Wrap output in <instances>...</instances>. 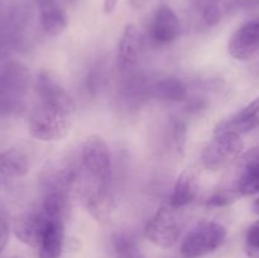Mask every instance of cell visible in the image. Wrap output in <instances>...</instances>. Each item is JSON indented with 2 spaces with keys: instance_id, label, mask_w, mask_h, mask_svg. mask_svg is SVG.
I'll use <instances>...</instances> for the list:
<instances>
[{
  "instance_id": "cell-1",
  "label": "cell",
  "mask_w": 259,
  "mask_h": 258,
  "mask_svg": "<svg viewBox=\"0 0 259 258\" xmlns=\"http://www.w3.org/2000/svg\"><path fill=\"white\" fill-rule=\"evenodd\" d=\"M34 90L35 103L28 118L30 136L42 142L61 141L75 123V100L50 71L38 73Z\"/></svg>"
},
{
  "instance_id": "cell-2",
  "label": "cell",
  "mask_w": 259,
  "mask_h": 258,
  "mask_svg": "<svg viewBox=\"0 0 259 258\" xmlns=\"http://www.w3.org/2000/svg\"><path fill=\"white\" fill-rule=\"evenodd\" d=\"M111 180L110 151L100 136H90L81 147L80 166L75 182L82 201L98 220L105 219L111 209L109 186Z\"/></svg>"
},
{
  "instance_id": "cell-3",
  "label": "cell",
  "mask_w": 259,
  "mask_h": 258,
  "mask_svg": "<svg viewBox=\"0 0 259 258\" xmlns=\"http://www.w3.org/2000/svg\"><path fill=\"white\" fill-rule=\"evenodd\" d=\"M30 82V71L23 63L13 61L0 67V119L9 118L22 108Z\"/></svg>"
},
{
  "instance_id": "cell-4",
  "label": "cell",
  "mask_w": 259,
  "mask_h": 258,
  "mask_svg": "<svg viewBox=\"0 0 259 258\" xmlns=\"http://www.w3.org/2000/svg\"><path fill=\"white\" fill-rule=\"evenodd\" d=\"M184 227L185 218L182 209H176L167 201L157 210L146 225L144 235L154 245L167 249L176 244Z\"/></svg>"
},
{
  "instance_id": "cell-5",
  "label": "cell",
  "mask_w": 259,
  "mask_h": 258,
  "mask_svg": "<svg viewBox=\"0 0 259 258\" xmlns=\"http://www.w3.org/2000/svg\"><path fill=\"white\" fill-rule=\"evenodd\" d=\"M244 142L233 133H214L201 153L202 164L210 171H219L237 161L243 154Z\"/></svg>"
},
{
  "instance_id": "cell-6",
  "label": "cell",
  "mask_w": 259,
  "mask_h": 258,
  "mask_svg": "<svg viewBox=\"0 0 259 258\" xmlns=\"http://www.w3.org/2000/svg\"><path fill=\"white\" fill-rule=\"evenodd\" d=\"M227 239V228L217 222H202L197 224L181 244L185 258H200L217 250Z\"/></svg>"
},
{
  "instance_id": "cell-7",
  "label": "cell",
  "mask_w": 259,
  "mask_h": 258,
  "mask_svg": "<svg viewBox=\"0 0 259 258\" xmlns=\"http://www.w3.org/2000/svg\"><path fill=\"white\" fill-rule=\"evenodd\" d=\"M235 176L228 187L238 196H249L259 192V144L239 157Z\"/></svg>"
},
{
  "instance_id": "cell-8",
  "label": "cell",
  "mask_w": 259,
  "mask_h": 258,
  "mask_svg": "<svg viewBox=\"0 0 259 258\" xmlns=\"http://www.w3.org/2000/svg\"><path fill=\"white\" fill-rule=\"evenodd\" d=\"M228 51L238 61L259 57V14L233 33L228 43Z\"/></svg>"
},
{
  "instance_id": "cell-9",
  "label": "cell",
  "mask_w": 259,
  "mask_h": 258,
  "mask_svg": "<svg viewBox=\"0 0 259 258\" xmlns=\"http://www.w3.org/2000/svg\"><path fill=\"white\" fill-rule=\"evenodd\" d=\"M50 218L42 210H28L15 217L13 230L18 239L30 247H38Z\"/></svg>"
},
{
  "instance_id": "cell-10",
  "label": "cell",
  "mask_w": 259,
  "mask_h": 258,
  "mask_svg": "<svg viewBox=\"0 0 259 258\" xmlns=\"http://www.w3.org/2000/svg\"><path fill=\"white\" fill-rule=\"evenodd\" d=\"M182 27L171 7L162 4L157 8L151 23V37L154 42L167 45L179 39Z\"/></svg>"
},
{
  "instance_id": "cell-11",
  "label": "cell",
  "mask_w": 259,
  "mask_h": 258,
  "mask_svg": "<svg viewBox=\"0 0 259 258\" xmlns=\"http://www.w3.org/2000/svg\"><path fill=\"white\" fill-rule=\"evenodd\" d=\"M257 128H259V96L238 113L218 123L214 133H233L242 137Z\"/></svg>"
},
{
  "instance_id": "cell-12",
  "label": "cell",
  "mask_w": 259,
  "mask_h": 258,
  "mask_svg": "<svg viewBox=\"0 0 259 258\" xmlns=\"http://www.w3.org/2000/svg\"><path fill=\"white\" fill-rule=\"evenodd\" d=\"M143 47L141 30L136 24H128L124 28L118 43V66L121 70H129L138 63Z\"/></svg>"
},
{
  "instance_id": "cell-13",
  "label": "cell",
  "mask_w": 259,
  "mask_h": 258,
  "mask_svg": "<svg viewBox=\"0 0 259 258\" xmlns=\"http://www.w3.org/2000/svg\"><path fill=\"white\" fill-rule=\"evenodd\" d=\"M65 245V222L51 219L38 244V258H61Z\"/></svg>"
},
{
  "instance_id": "cell-14",
  "label": "cell",
  "mask_w": 259,
  "mask_h": 258,
  "mask_svg": "<svg viewBox=\"0 0 259 258\" xmlns=\"http://www.w3.org/2000/svg\"><path fill=\"white\" fill-rule=\"evenodd\" d=\"M197 191H199V179L196 172L192 168H186L177 177L168 202L176 209H184L194 201Z\"/></svg>"
},
{
  "instance_id": "cell-15",
  "label": "cell",
  "mask_w": 259,
  "mask_h": 258,
  "mask_svg": "<svg viewBox=\"0 0 259 258\" xmlns=\"http://www.w3.org/2000/svg\"><path fill=\"white\" fill-rule=\"evenodd\" d=\"M39 20L43 30L52 37L62 34L68 25L67 14L56 0H40Z\"/></svg>"
},
{
  "instance_id": "cell-16",
  "label": "cell",
  "mask_w": 259,
  "mask_h": 258,
  "mask_svg": "<svg viewBox=\"0 0 259 258\" xmlns=\"http://www.w3.org/2000/svg\"><path fill=\"white\" fill-rule=\"evenodd\" d=\"M29 157L19 148L0 152V175L8 179H22L29 172Z\"/></svg>"
},
{
  "instance_id": "cell-17",
  "label": "cell",
  "mask_w": 259,
  "mask_h": 258,
  "mask_svg": "<svg viewBox=\"0 0 259 258\" xmlns=\"http://www.w3.org/2000/svg\"><path fill=\"white\" fill-rule=\"evenodd\" d=\"M149 94L157 100L177 103L186 99L187 86L180 78L166 77L154 82L149 89Z\"/></svg>"
},
{
  "instance_id": "cell-18",
  "label": "cell",
  "mask_w": 259,
  "mask_h": 258,
  "mask_svg": "<svg viewBox=\"0 0 259 258\" xmlns=\"http://www.w3.org/2000/svg\"><path fill=\"white\" fill-rule=\"evenodd\" d=\"M113 248L115 258H146L137 244V240L128 233L114 234Z\"/></svg>"
},
{
  "instance_id": "cell-19",
  "label": "cell",
  "mask_w": 259,
  "mask_h": 258,
  "mask_svg": "<svg viewBox=\"0 0 259 258\" xmlns=\"http://www.w3.org/2000/svg\"><path fill=\"white\" fill-rule=\"evenodd\" d=\"M222 0H195L197 9L201 13V17L207 25H215L222 18L219 3Z\"/></svg>"
},
{
  "instance_id": "cell-20",
  "label": "cell",
  "mask_w": 259,
  "mask_h": 258,
  "mask_svg": "<svg viewBox=\"0 0 259 258\" xmlns=\"http://www.w3.org/2000/svg\"><path fill=\"white\" fill-rule=\"evenodd\" d=\"M238 199H239V196H238L237 192L227 186L215 190V191L205 200V204H206V206L210 207H225L234 204Z\"/></svg>"
},
{
  "instance_id": "cell-21",
  "label": "cell",
  "mask_w": 259,
  "mask_h": 258,
  "mask_svg": "<svg viewBox=\"0 0 259 258\" xmlns=\"http://www.w3.org/2000/svg\"><path fill=\"white\" fill-rule=\"evenodd\" d=\"M172 142L175 144V148L179 153H184L185 146H186V138H187V125L185 121L176 120L172 124Z\"/></svg>"
},
{
  "instance_id": "cell-22",
  "label": "cell",
  "mask_w": 259,
  "mask_h": 258,
  "mask_svg": "<svg viewBox=\"0 0 259 258\" xmlns=\"http://www.w3.org/2000/svg\"><path fill=\"white\" fill-rule=\"evenodd\" d=\"M10 224L7 217L5 210L0 206V253L5 249L8 242H9Z\"/></svg>"
},
{
  "instance_id": "cell-23",
  "label": "cell",
  "mask_w": 259,
  "mask_h": 258,
  "mask_svg": "<svg viewBox=\"0 0 259 258\" xmlns=\"http://www.w3.org/2000/svg\"><path fill=\"white\" fill-rule=\"evenodd\" d=\"M245 240H247V244L250 249L259 250V220L250 225L247 232Z\"/></svg>"
},
{
  "instance_id": "cell-24",
  "label": "cell",
  "mask_w": 259,
  "mask_h": 258,
  "mask_svg": "<svg viewBox=\"0 0 259 258\" xmlns=\"http://www.w3.org/2000/svg\"><path fill=\"white\" fill-rule=\"evenodd\" d=\"M259 7V0H232L228 4L229 10H249Z\"/></svg>"
},
{
  "instance_id": "cell-25",
  "label": "cell",
  "mask_w": 259,
  "mask_h": 258,
  "mask_svg": "<svg viewBox=\"0 0 259 258\" xmlns=\"http://www.w3.org/2000/svg\"><path fill=\"white\" fill-rule=\"evenodd\" d=\"M116 4H118V0H104L103 4V10L105 14H111V13L115 10Z\"/></svg>"
},
{
  "instance_id": "cell-26",
  "label": "cell",
  "mask_w": 259,
  "mask_h": 258,
  "mask_svg": "<svg viewBox=\"0 0 259 258\" xmlns=\"http://www.w3.org/2000/svg\"><path fill=\"white\" fill-rule=\"evenodd\" d=\"M129 2H131V5L134 9H142L146 5L147 0H129Z\"/></svg>"
},
{
  "instance_id": "cell-27",
  "label": "cell",
  "mask_w": 259,
  "mask_h": 258,
  "mask_svg": "<svg viewBox=\"0 0 259 258\" xmlns=\"http://www.w3.org/2000/svg\"><path fill=\"white\" fill-rule=\"evenodd\" d=\"M252 210H253V212H254V214H258L259 215V197H258L257 200H255L254 202H253Z\"/></svg>"
},
{
  "instance_id": "cell-28",
  "label": "cell",
  "mask_w": 259,
  "mask_h": 258,
  "mask_svg": "<svg viewBox=\"0 0 259 258\" xmlns=\"http://www.w3.org/2000/svg\"><path fill=\"white\" fill-rule=\"evenodd\" d=\"M258 72H259V66H258Z\"/></svg>"
}]
</instances>
